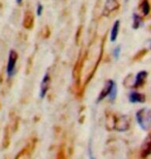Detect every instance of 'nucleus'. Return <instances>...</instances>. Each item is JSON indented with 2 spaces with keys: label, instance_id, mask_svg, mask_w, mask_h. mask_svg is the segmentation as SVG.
I'll return each instance as SVG.
<instances>
[{
  "label": "nucleus",
  "instance_id": "obj_11",
  "mask_svg": "<svg viewBox=\"0 0 151 159\" xmlns=\"http://www.w3.org/2000/svg\"><path fill=\"white\" fill-rule=\"evenodd\" d=\"M23 25L26 29H30V28L33 26V16H32L30 11H27L26 15H25Z\"/></svg>",
  "mask_w": 151,
  "mask_h": 159
},
{
  "label": "nucleus",
  "instance_id": "obj_17",
  "mask_svg": "<svg viewBox=\"0 0 151 159\" xmlns=\"http://www.w3.org/2000/svg\"><path fill=\"white\" fill-rule=\"evenodd\" d=\"M88 155H89V159H95L94 155H93V152L91 150V147L89 146L88 147Z\"/></svg>",
  "mask_w": 151,
  "mask_h": 159
},
{
  "label": "nucleus",
  "instance_id": "obj_5",
  "mask_svg": "<svg viewBox=\"0 0 151 159\" xmlns=\"http://www.w3.org/2000/svg\"><path fill=\"white\" fill-rule=\"evenodd\" d=\"M148 77V72L146 70H141L140 72H138L134 78V82L133 85V88H140L145 84L146 79Z\"/></svg>",
  "mask_w": 151,
  "mask_h": 159
},
{
  "label": "nucleus",
  "instance_id": "obj_15",
  "mask_svg": "<svg viewBox=\"0 0 151 159\" xmlns=\"http://www.w3.org/2000/svg\"><path fill=\"white\" fill-rule=\"evenodd\" d=\"M120 54H121V47H120V46H117V47L114 49V51H113L114 59H115V60H117L118 58H119Z\"/></svg>",
  "mask_w": 151,
  "mask_h": 159
},
{
  "label": "nucleus",
  "instance_id": "obj_18",
  "mask_svg": "<svg viewBox=\"0 0 151 159\" xmlns=\"http://www.w3.org/2000/svg\"><path fill=\"white\" fill-rule=\"evenodd\" d=\"M57 159H64V153H63V150H62V149H61V150H59L58 157H57Z\"/></svg>",
  "mask_w": 151,
  "mask_h": 159
},
{
  "label": "nucleus",
  "instance_id": "obj_7",
  "mask_svg": "<svg viewBox=\"0 0 151 159\" xmlns=\"http://www.w3.org/2000/svg\"><path fill=\"white\" fill-rule=\"evenodd\" d=\"M127 117L125 116H122L121 118H117L115 119V128L117 130H119V131H124V130H127L128 128V122H126Z\"/></svg>",
  "mask_w": 151,
  "mask_h": 159
},
{
  "label": "nucleus",
  "instance_id": "obj_16",
  "mask_svg": "<svg viewBox=\"0 0 151 159\" xmlns=\"http://www.w3.org/2000/svg\"><path fill=\"white\" fill-rule=\"evenodd\" d=\"M43 11H44V6L40 4V3H38L37 4V7H36V15L38 17H40L41 14H43Z\"/></svg>",
  "mask_w": 151,
  "mask_h": 159
},
{
  "label": "nucleus",
  "instance_id": "obj_4",
  "mask_svg": "<svg viewBox=\"0 0 151 159\" xmlns=\"http://www.w3.org/2000/svg\"><path fill=\"white\" fill-rule=\"evenodd\" d=\"M114 81L113 80H108L107 82H106V84H105V87L104 89L101 90V92L99 93L98 95V97H97V99H96V102H101V100H104L106 97H108V95L109 93H110V91H111V88H112V86L114 85Z\"/></svg>",
  "mask_w": 151,
  "mask_h": 159
},
{
  "label": "nucleus",
  "instance_id": "obj_1",
  "mask_svg": "<svg viewBox=\"0 0 151 159\" xmlns=\"http://www.w3.org/2000/svg\"><path fill=\"white\" fill-rule=\"evenodd\" d=\"M136 119L141 129L148 130L150 126V111L148 109H141L136 114Z\"/></svg>",
  "mask_w": 151,
  "mask_h": 159
},
{
  "label": "nucleus",
  "instance_id": "obj_8",
  "mask_svg": "<svg viewBox=\"0 0 151 159\" xmlns=\"http://www.w3.org/2000/svg\"><path fill=\"white\" fill-rule=\"evenodd\" d=\"M119 7V3H118L117 0H107L106 1V5H105V15H109L111 12H113L114 11Z\"/></svg>",
  "mask_w": 151,
  "mask_h": 159
},
{
  "label": "nucleus",
  "instance_id": "obj_2",
  "mask_svg": "<svg viewBox=\"0 0 151 159\" xmlns=\"http://www.w3.org/2000/svg\"><path fill=\"white\" fill-rule=\"evenodd\" d=\"M18 61V53L15 50H11L8 54L7 65H6V74L7 77L11 79L16 75V66Z\"/></svg>",
  "mask_w": 151,
  "mask_h": 159
},
{
  "label": "nucleus",
  "instance_id": "obj_13",
  "mask_svg": "<svg viewBox=\"0 0 151 159\" xmlns=\"http://www.w3.org/2000/svg\"><path fill=\"white\" fill-rule=\"evenodd\" d=\"M140 9L142 11V14L144 16H147L150 12V5H149V2L148 0H143L140 4Z\"/></svg>",
  "mask_w": 151,
  "mask_h": 159
},
{
  "label": "nucleus",
  "instance_id": "obj_6",
  "mask_svg": "<svg viewBox=\"0 0 151 159\" xmlns=\"http://www.w3.org/2000/svg\"><path fill=\"white\" fill-rule=\"evenodd\" d=\"M128 100H130V102L131 103H143V102H145L146 97H145V95L142 93H139V92H137V91H133L128 95Z\"/></svg>",
  "mask_w": 151,
  "mask_h": 159
},
{
  "label": "nucleus",
  "instance_id": "obj_10",
  "mask_svg": "<svg viewBox=\"0 0 151 159\" xmlns=\"http://www.w3.org/2000/svg\"><path fill=\"white\" fill-rule=\"evenodd\" d=\"M151 151V143H150V136H147L146 141L144 142V144L142 146V157L147 158L148 155L150 154Z\"/></svg>",
  "mask_w": 151,
  "mask_h": 159
},
{
  "label": "nucleus",
  "instance_id": "obj_19",
  "mask_svg": "<svg viewBox=\"0 0 151 159\" xmlns=\"http://www.w3.org/2000/svg\"><path fill=\"white\" fill-rule=\"evenodd\" d=\"M22 1H23V0H16V2H17L18 4H21V3H22Z\"/></svg>",
  "mask_w": 151,
  "mask_h": 159
},
{
  "label": "nucleus",
  "instance_id": "obj_12",
  "mask_svg": "<svg viewBox=\"0 0 151 159\" xmlns=\"http://www.w3.org/2000/svg\"><path fill=\"white\" fill-rule=\"evenodd\" d=\"M143 20L141 18L140 15H138L137 12H134L133 15V28L134 29H139L140 27H142Z\"/></svg>",
  "mask_w": 151,
  "mask_h": 159
},
{
  "label": "nucleus",
  "instance_id": "obj_3",
  "mask_svg": "<svg viewBox=\"0 0 151 159\" xmlns=\"http://www.w3.org/2000/svg\"><path fill=\"white\" fill-rule=\"evenodd\" d=\"M50 83H51V77L48 72H46L40 82V98H44L46 96L47 92L49 90V87H50Z\"/></svg>",
  "mask_w": 151,
  "mask_h": 159
},
{
  "label": "nucleus",
  "instance_id": "obj_14",
  "mask_svg": "<svg viewBox=\"0 0 151 159\" xmlns=\"http://www.w3.org/2000/svg\"><path fill=\"white\" fill-rule=\"evenodd\" d=\"M116 96H117V85H116V83H114V85L112 86L111 91H110V93H109L108 97L111 101H114Z\"/></svg>",
  "mask_w": 151,
  "mask_h": 159
},
{
  "label": "nucleus",
  "instance_id": "obj_9",
  "mask_svg": "<svg viewBox=\"0 0 151 159\" xmlns=\"http://www.w3.org/2000/svg\"><path fill=\"white\" fill-rule=\"evenodd\" d=\"M119 29H120V21L116 20L114 22L113 26H112L111 32H110V40L111 43H115L118 37V34H119Z\"/></svg>",
  "mask_w": 151,
  "mask_h": 159
}]
</instances>
